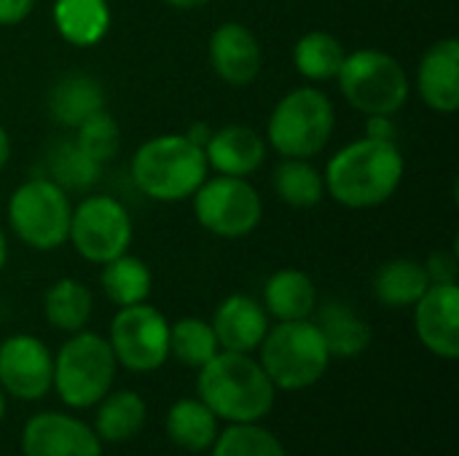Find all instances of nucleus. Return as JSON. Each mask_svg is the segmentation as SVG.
<instances>
[{
    "label": "nucleus",
    "instance_id": "obj_1",
    "mask_svg": "<svg viewBox=\"0 0 459 456\" xmlns=\"http://www.w3.org/2000/svg\"><path fill=\"white\" fill-rule=\"evenodd\" d=\"M406 175L403 153L395 142L360 137L339 148L325 172V196L347 210H374L395 196Z\"/></svg>",
    "mask_w": 459,
    "mask_h": 456
},
{
    "label": "nucleus",
    "instance_id": "obj_2",
    "mask_svg": "<svg viewBox=\"0 0 459 456\" xmlns=\"http://www.w3.org/2000/svg\"><path fill=\"white\" fill-rule=\"evenodd\" d=\"M199 400L223 422H261L274 409V384L258 360L245 352L221 349L199 368Z\"/></svg>",
    "mask_w": 459,
    "mask_h": 456
},
{
    "label": "nucleus",
    "instance_id": "obj_3",
    "mask_svg": "<svg viewBox=\"0 0 459 456\" xmlns=\"http://www.w3.org/2000/svg\"><path fill=\"white\" fill-rule=\"evenodd\" d=\"M204 148L183 134H159L145 140L132 156V180L153 202H183L207 180Z\"/></svg>",
    "mask_w": 459,
    "mask_h": 456
},
{
    "label": "nucleus",
    "instance_id": "obj_4",
    "mask_svg": "<svg viewBox=\"0 0 459 456\" xmlns=\"http://www.w3.org/2000/svg\"><path fill=\"white\" fill-rule=\"evenodd\" d=\"M258 352V363L266 371L269 382L274 384V390L285 392H301L315 387L331 366L325 339L312 320L269 325Z\"/></svg>",
    "mask_w": 459,
    "mask_h": 456
},
{
    "label": "nucleus",
    "instance_id": "obj_5",
    "mask_svg": "<svg viewBox=\"0 0 459 456\" xmlns=\"http://www.w3.org/2000/svg\"><path fill=\"white\" fill-rule=\"evenodd\" d=\"M336 108L317 86L288 91L266 121V142L282 159H315L333 137Z\"/></svg>",
    "mask_w": 459,
    "mask_h": 456
},
{
    "label": "nucleus",
    "instance_id": "obj_6",
    "mask_svg": "<svg viewBox=\"0 0 459 456\" xmlns=\"http://www.w3.org/2000/svg\"><path fill=\"white\" fill-rule=\"evenodd\" d=\"M336 81L344 99L363 116H398L411 94L406 67L382 48L347 51Z\"/></svg>",
    "mask_w": 459,
    "mask_h": 456
},
{
    "label": "nucleus",
    "instance_id": "obj_7",
    "mask_svg": "<svg viewBox=\"0 0 459 456\" xmlns=\"http://www.w3.org/2000/svg\"><path fill=\"white\" fill-rule=\"evenodd\" d=\"M118 363L100 333L78 331L54 355V384L59 400L70 409H94L110 390Z\"/></svg>",
    "mask_w": 459,
    "mask_h": 456
},
{
    "label": "nucleus",
    "instance_id": "obj_8",
    "mask_svg": "<svg viewBox=\"0 0 459 456\" xmlns=\"http://www.w3.org/2000/svg\"><path fill=\"white\" fill-rule=\"evenodd\" d=\"M73 202L51 177L24 180L8 199V226L27 247L38 253L56 250L67 242Z\"/></svg>",
    "mask_w": 459,
    "mask_h": 456
},
{
    "label": "nucleus",
    "instance_id": "obj_9",
    "mask_svg": "<svg viewBox=\"0 0 459 456\" xmlns=\"http://www.w3.org/2000/svg\"><path fill=\"white\" fill-rule=\"evenodd\" d=\"M196 223L221 239H242L261 226L264 199L247 177L215 175L194 191Z\"/></svg>",
    "mask_w": 459,
    "mask_h": 456
},
{
    "label": "nucleus",
    "instance_id": "obj_10",
    "mask_svg": "<svg viewBox=\"0 0 459 456\" xmlns=\"http://www.w3.org/2000/svg\"><path fill=\"white\" fill-rule=\"evenodd\" d=\"M134 234V223L129 210L108 194L86 196L78 207H73L70 234L75 253L89 263H108L124 253H129Z\"/></svg>",
    "mask_w": 459,
    "mask_h": 456
},
{
    "label": "nucleus",
    "instance_id": "obj_11",
    "mask_svg": "<svg viewBox=\"0 0 459 456\" xmlns=\"http://www.w3.org/2000/svg\"><path fill=\"white\" fill-rule=\"evenodd\" d=\"M108 344L126 371L153 374L169 357V323L148 301L124 306L110 323Z\"/></svg>",
    "mask_w": 459,
    "mask_h": 456
},
{
    "label": "nucleus",
    "instance_id": "obj_12",
    "mask_svg": "<svg viewBox=\"0 0 459 456\" xmlns=\"http://www.w3.org/2000/svg\"><path fill=\"white\" fill-rule=\"evenodd\" d=\"M54 384V355L27 333L8 336L0 344V390L16 400H40Z\"/></svg>",
    "mask_w": 459,
    "mask_h": 456
},
{
    "label": "nucleus",
    "instance_id": "obj_13",
    "mask_svg": "<svg viewBox=\"0 0 459 456\" xmlns=\"http://www.w3.org/2000/svg\"><path fill=\"white\" fill-rule=\"evenodd\" d=\"M19 443L24 456H102L94 427L56 411L35 414L24 425Z\"/></svg>",
    "mask_w": 459,
    "mask_h": 456
},
{
    "label": "nucleus",
    "instance_id": "obj_14",
    "mask_svg": "<svg viewBox=\"0 0 459 456\" xmlns=\"http://www.w3.org/2000/svg\"><path fill=\"white\" fill-rule=\"evenodd\" d=\"M414 328L428 352L441 360L459 357V288L430 285L414 304Z\"/></svg>",
    "mask_w": 459,
    "mask_h": 456
},
{
    "label": "nucleus",
    "instance_id": "obj_15",
    "mask_svg": "<svg viewBox=\"0 0 459 456\" xmlns=\"http://www.w3.org/2000/svg\"><path fill=\"white\" fill-rule=\"evenodd\" d=\"M210 67L229 86H247L264 67L261 40L242 22H223L210 35Z\"/></svg>",
    "mask_w": 459,
    "mask_h": 456
},
{
    "label": "nucleus",
    "instance_id": "obj_16",
    "mask_svg": "<svg viewBox=\"0 0 459 456\" xmlns=\"http://www.w3.org/2000/svg\"><path fill=\"white\" fill-rule=\"evenodd\" d=\"M207 167L229 177H250L266 161V137L247 124H226L204 142Z\"/></svg>",
    "mask_w": 459,
    "mask_h": 456
},
{
    "label": "nucleus",
    "instance_id": "obj_17",
    "mask_svg": "<svg viewBox=\"0 0 459 456\" xmlns=\"http://www.w3.org/2000/svg\"><path fill=\"white\" fill-rule=\"evenodd\" d=\"M417 91L422 102L444 116L457 113L459 108V40L441 38L420 59Z\"/></svg>",
    "mask_w": 459,
    "mask_h": 456
},
{
    "label": "nucleus",
    "instance_id": "obj_18",
    "mask_svg": "<svg viewBox=\"0 0 459 456\" xmlns=\"http://www.w3.org/2000/svg\"><path fill=\"white\" fill-rule=\"evenodd\" d=\"M212 331L218 339V347L226 352H255L269 331V314L261 301L234 293L223 298L212 314Z\"/></svg>",
    "mask_w": 459,
    "mask_h": 456
},
{
    "label": "nucleus",
    "instance_id": "obj_19",
    "mask_svg": "<svg viewBox=\"0 0 459 456\" xmlns=\"http://www.w3.org/2000/svg\"><path fill=\"white\" fill-rule=\"evenodd\" d=\"M264 309L277 323L309 320L317 309V288L301 269H280L264 285Z\"/></svg>",
    "mask_w": 459,
    "mask_h": 456
},
{
    "label": "nucleus",
    "instance_id": "obj_20",
    "mask_svg": "<svg viewBox=\"0 0 459 456\" xmlns=\"http://www.w3.org/2000/svg\"><path fill=\"white\" fill-rule=\"evenodd\" d=\"M48 116L67 129H75L89 116L105 108V89L94 75L70 73L62 75L48 91Z\"/></svg>",
    "mask_w": 459,
    "mask_h": 456
},
{
    "label": "nucleus",
    "instance_id": "obj_21",
    "mask_svg": "<svg viewBox=\"0 0 459 456\" xmlns=\"http://www.w3.org/2000/svg\"><path fill=\"white\" fill-rule=\"evenodd\" d=\"M51 22L65 43L75 48H91L110 30V3L108 0H54Z\"/></svg>",
    "mask_w": 459,
    "mask_h": 456
},
{
    "label": "nucleus",
    "instance_id": "obj_22",
    "mask_svg": "<svg viewBox=\"0 0 459 456\" xmlns=\"http://www.w3.org/2000/svg\"><path fill=\"white\" fill-rule=\"evenodd\" d=\"M433 282L425 271V263H420L414 258H393L379 266V271L374 274L371 290L382 306L409 309L425 296V290Z\"/></svg>",
    "mask_w": 459,
    "mask_h": 456
},
{
    "label": "nucleus",
    "instance_id": "obj_23",
    "mask_svg": "<svg viewBox=\"0 0 459 456\" xmlns=\"http://www.w3.org/2000/svg\"><path fill=\"white\" fill-rule=\"evenodd\" d=\"M325 339V347L331 352V357H358L371 347V325L347 304L342 301H328L320 312H317V323H315Z\"/></svg>",
    "mask_w": 459,
    "mask_h": 456
},
{
    "label": "nucleus",
    "instance_id": "obj_24",
    "mask_svg": "<svg viewBox=\"0 0 459 456\" xmlns=\"http://www.w3.org/2000/svg\"><path fill=\"white\" fill-rule=\"evenodd\" d=\"M218 422L221 419L199 398H183L169 406L164 430L178 449L202 454V452H210V446L215 443V438L221 433Z\"/></svg>",
    "mask_w": 459,
    "mask_h": 456
},
{
    "label": "nucleus",
    "instance_id": "obj_25",
    "mask_svg": "<svg viewBox=\"0 0 459 456\" xmlns=\"http://www.w3.org/2000/svg\"><path fill=\"white\" fill-rule=\"evenodd\" d=\"M148 422V406L143 395L132 390H110L97 403L94 433L105 443H126L132 441Z\"/></svg>",
    "mask_w": 459,
    "mask_h": 456
},
{
    "label": "nucleus",
    "instance_id": "obj_26",
    "mask_svg": "<svg viewBox=\"0 0 459 456\" xmlns=\"http://www.w3.org/2000/svg\"><path fill=\"white\" fill-rule=\"evenodd\" d=\"M344 56H347L344 43L325 30H309L293 46V65L299 75L307 78L309 83L336 81Z\"/></svg>",
    "mask_w": 459,
    "mask_h": 456
},
{
    "label": "nucleus",
    "instance_id": "obj_27",
    "mask_svg": "<svg viewBox=\"0 0 459 456\" xmlns=\"http://www.w3.org/2000/svg\"><path fill=\"white\" fill-rule=\"evenodd\" d=\"M91 312H94L91 290L83 282L70 280V277L56 280L43 296V317L56 331H65V333L83 331L91 320Z\"/></svg>",
    "mask_w": 459,
    "mask_h": 456
},
{
    "label": "nucleus",
    "instance_id": "obj_28",
    "mask_svg": "<svg viewBox=\"0 0 459 456\" xmlns=\"http://www.w3.org/2000/svg\"><path fill=\"white\" fill-rule=\"evenodd\" d=\"M100 285H102V293L108 296V301L116 304L118 309H124V306L148 301V296L153 290V274L143 258L124 253L113 261L102 263Z\"/></svg>",
    "mask_w": 459,
    "mask_h": 456
},
{
    "label": "nucleus",
    "instance_id": "obj_29",
    "mask_svg": "<svg viewBox=\"0 0 459 456\" xmlns=\"http://www.w3.org/2000/svg\"><path fill=\"white\" fill-rule=\"evenodd\" d=\"M272 185L280 202L296 210L317 207L325 199L323 172L315 164H309V159H282L272 175Z\"/></svg>",
    "mask_w": 459,
    "mask_h": 456
},
{
    "label": "nucleus",
    "instance_id": "obj_30",
    "mask_svg": "<svg viewBox=\"0 0 459 456\" xmlns=\"http://www.w3.org/2000/svg\"><path fill=\"white\" fill-rule=\"evenodd\" d=\"M100 175H102V164H97L89 153H83L73 137L54 142V148L48 151V177L67 194L70 191L86 194L100 180Z\"/></svg>",
    "mask_w": 459,
    "mask_h": 456
},
{
    "label": "nucleus",
    "instance_id": "obj_31",
    "mask_svg": "<svg viewBox=\"0 0 459 456\" xmlns=\"http://www.w3.org/2000/svg\"><path fill=\"white\" fill-rule=\"evenodd\" d=\"M218 352L221 347L210 323L199 317H180L178 323H169V355L183 366L199 371Z\"/></svg>",
    "mask_w": 459,
    "mask_h": 456
},
{
    "label": "nucleus",
    "instance_id": "obj_32",
    "mask_svg": "<svg viewBox=\"0 0 459 456\" xmlns=\"http://www.w3.org/2000/svg\"><path fill=\"white\" fill-rule=\"evenodd\" d=\"M210 452L212 456H288L280 438L258 422L229 425L223 433H218Z\"/></svg>",
    "mask_w": 459,
    "mask_h": 456
},
{
    "label": "nucleus",
    "instance_id": "obj_33",
    "mask_svg": "<svg viewBox=\"0 0 459 456\" xmlns=\"http://www.w3.org/2000/svg\"><path fill=\"white\" fill-rule=\"evenodd\" d=\"M73 140L81 145L83 153H89L97 164L105 167L121 148V129H118V121L102 108L75 126Z\"/></svg>",
    "mask_w": 459,
    "mask_h": 456
},
{
    "label": "nucleus",
    "instance_id": "obj_34",
    "mask_svg": "<svg viewBox=\"0 0 459 456\" xmlns=\"http://www.w3.org/2000/svg\"><path fill=\"white\" fill-rule=\"evenodd\" d=\"M425 271H428V277H430L433 285H457V253H452V250H436V253H430V258L425 261Z\"/></svg>",
    "mask_w": 459,
    "mask_h": 456
},
{
    "label": "nucleus",
    "instance_id": "obj_35",
    "mask_svg": "<svg viewBox=\"0 0 459 456\" xmlns=\"http://www.w3.org/2000/svg\"><path fill=\"white\" fill-rule=\"evenodd\" d=\"M38 0H0V27H16L22 24L32 11Z\"/></svg>",
    "mask_w": 459,
    "mask_h": 456
},
{
    "label": "nucleus",
    "instance_id": "obj_36",
    "mask_svg": "<svg viewBox=\"0 0 459 456\" xmlns=\"http://www.w3.org/2000/svg\"><path fill=\"white\" fill-rule=\"evenodd\" d=\"M395 116H366V137L374 140H385V142H395L398 129H395Z\"/></svg>",
    "mask_w": 459,
    "mask_h": 456
},
{
    "label": "nucleus",
    "instance_id": "obj_37",
    "mask_svg": "<svg viewBox=\"0 0 459 456\" xmlns=\"http://www.w3.org/2000/svg\"><path fill=\"white\" fill-rule=\"evenodd\" d=\"M8 159H11V137H8L5 126L0 124V172L5 169Z\"/></svg>",
    "mask_w": 459,
    "mask_h": 456
},
{
    "label": "nucleus",
    "instance_id": "obj_38",
    "mask_svg": "<svg viewBox=\"0 0 459 456\" xmlns=\"http://www.w3.org/2000/svg\"><path fill=\"white\" fill-rule=\"evenodd\" d=\"M161 3H167L172 8H180V11H194V8H204L212 0H161Z\"/></svg>",
    "mask_w": 459,
    "mask_h": 456
},
{
    "label": "nucleus",
    "instance_id": "obj_39",
    "mask_svg": "<svg viewBox=\"0 0 459 456\" xmlns=\"http://www.w3.org/2000/svg\"><path fill=\"white\" fill-rule=\"evenodd\" d=\"M5 263H8V239H5V234L0 228V271L5 269Z\"/></svg>",
    "mask_w": 459,
    "mask_h": 456
},
{
    "label": "nucleus",
    "instance_id": "obj_40",
    "mask_svg": "<svg viewBox=\"0 0 459 456\" xmlns=\"http://www.w3.org/2000/svg\"><path fill=\"white\" fill-rule=\"evenodd\" d=\"M3 417H5V392L0 390V422H3Z\"/></svg>",
    "mask_w": 459,
    "mask_h": 456
}]
</instances>
